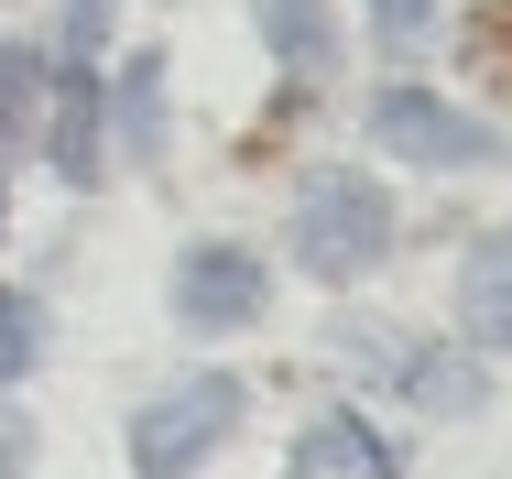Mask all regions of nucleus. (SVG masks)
Segmentation results:
<instances>
[{"label":"nucleus","mask_w":512,"mask_h":479,"mask_svg":"<svg viewBox=\"0 0 512 479\" xmlns=\"http://www.w3.org/2000/svg\"><path fill=\"white\" fill-rule=\"evenodd\" d=\"M99 98H109V153L153 164V153H164V55H153V44L120 55V77H99Z\"/></svg>","instance_id":"0eeeda50"},{"label":"nucleus","mask_w":512,"mask_h":479,"mask_svg":"<svg viewBox=\"0 0 512 479\" xmlns=\"http://www.w3.org/2000/svg\"><path fill=\"white\" fill-rule=\"evenodd\" d=\"M0 196H11V175H0Z\"/></svg>","instance_id":"dca6fc26"},{"label":"nucleus","mask_w":512,"mask_h":479,"mask_svg":"<svg viewBox=\"0 0 512 479\" xmlns=\"http://www.w3.org/2000/svg\"><path fill=\"white\" fill-rule=\"evenodd\" d=\"M99 44H109V0H66V55L55 66H88Z\"/></svg>","instance_id":"2eb2a0df"},{"label":"nucleus","mask_w":512,"mask_h":479,"mask_svg":"<svg viewBox=\"0 0 512 479\" xmlns=\"http://www.w3.org/2000/svg\"><path fill=\"white\" fill-rule=\"evenodd\" d=\"M382 251H393V196H382V175L316 164L306 196H295V262H306L316 284H360Z\"/></svg>","instance_id":"f257e3e1"},{"label":"nucleus","mask_w":512,"mask_h":479,"mask_svg":"<svg viewBox=\"0 0 512 479\" xmlns=\"http://www.w3.org/2000/svg\"><path fill=\"white\" fill-rule=\"evenodd\" d=\"M262 11V44L295 66V77H327V55H338V22H327V0H251Z\"/></svg>","instance_id":"9d476101"},{"label":"nucleus","mask_w":512,"mask_h":479,"mask_svg":"<svg viewBox=\"0 0 512 479\" xmlns=\"http://www.w3.org/2000/svg\"><path fill=\"white\" fill-rule=\"evenodd\" d=\"M371 142L382 153H404V164H425V175H469V164H491V131L458 109V98L436 88H371Z\"/></svg>","instance_id":"7ed1b4c3"},{"label":"nucleus","mask_w":512,"mask_h":479,"mask_svg":"<svg viewBox=\"0 0 512 479\" xmlns=\"http://www.w3.org/2000/svg\"><path fill=\"white\" fill-rule=\"evenodd\" d=\"M44 153L66 186H99L109 175V98H99V66H55L44 88Z\"/></svg>","instance_id":"39448f33"},{"label":"nucleus","mask_w":512,"mask_h":479,"mask_svg":"<svg viewBox=\"0 0 512 479\" xmlns=\"http://www.w3.org/2000/svg\"><path fill=\"white\" fill-rule=\"evenodd\" d=\"M404 403H414V414H480V403H491V371H480V349H458V338H436V349H404Z\"/></svg>","instance_id":"1a4fd4ad"},{"label":"nucleus","mask_w":512,"mask_h":479,"mask_svg":"<svg viewBox=\"0 0 512 479\" xmlns=\"http://www.w3.org/2000/svg\"><path fill=\"white\" fill-rule=\"evenodd\" d=\"M458 349H512V229H480L458 262Z\"/></svg>","instance_id":"423d86ee"},{"label":"nucleus","mask_w":512,"mask_h":479,"mask_svg":"<svg viewBox=\"0 0 512 479\" xmlns=\"http://www.w3.org/2000/svg\"><path fill=\"white\" fill-rule=\"evenodd\" d=\"M44 88H55V66H44L33 44H11V33H0V153L44 120Z\"/></svg>","instance_id":"9b49d317"},{"label":"nucleus","mask_w":512,"mask_h":479,"mask_svg":"<svg viewBox=\"0 0 512 479\" xmlns=\"http://www.w3.org/2000/svg\"><path fill=\"white\" fill-rule=\"evenodd\" d=\"M240 414H251V392L229 382V371H197V382L153 392L142 414H131V479H197L229 436H240Z\"/></svg>","instance_id":"f03ea898"},{"label":"nucleus","mask_w":512,"mask_h":479,"mask_svg":"<svg viewBox=\"0 0 512 479\" xmlns=\"http://www.w3.org/2000/svg\"><path fill=\"white\" fill-rule=\"evenodd\" d=\"M458 55H469L491 88H512V0H480V11L458 22Z\"/></svg>","instance_id":"ddd939ff"},{"label":"nucleus","mask_w":512,"mask_h":479,"mask_svg":"<svg viewBox=\"0 0 512 479\" xmlns=\"http://www.w3.org/2000/svg\"><path fill=\"white\" fill-rule=\"evenodd\" d=\"M33 360H44V294L0 284V382H22Z\"/></svg>","instance_id":"f8f14e48"},{"label":"nucleus","mask_w":512,"mask_h":479,"mask_svg":"<svg viewBox=\"0 0 512 479\" xmlns=\"http://www.w3.org/2000/svg\"><path fill=\"white\" fill-rule=\"evenodd\" d=\"M425 33H436V0H371V44L382 55H414Z\"/></svg>","instance_id":"4468645a"},{"label":"nucleus","mask_w":512,"mask_h":479,"mask_svg":"<svg viewBox=\"0 0 512 479\" xmlns=\"http://www.w3.org/2000/svg\"><path fill=\"white\" fill-rule=\"evenodd\" d=\"M295 479H404V458L371 436V414H316L295 436Z\"/></svg>","instance_id":"6e6552de"},{"label":"nucleus","mask_w":512,"mask_h":479,"mask_svg":"<svg viewBox=\"0 0 512 479\" xmlns=\"http://www.w3.org/2000/svg\"><path fill=\"white\" fill-rule=\"evenodd\" d=\"M262 305H273L262 251H240V240H186L175 251V327L229 338V327H262Z\"/></svg>","instance_id":"20e7f679"}]
</instances>
